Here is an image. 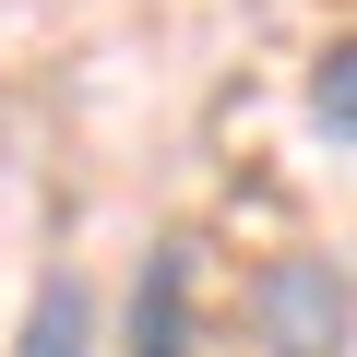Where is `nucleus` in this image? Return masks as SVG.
I'll return each instance as SVG.
<instances>
[{"label": "nucleus", "instance_id": "7ed1b4c3", "mask_svg": "<svg viewBox=\"0 0 357 357\" xmlns=\"http://www.w3.org/2000/svg\"><path fill=\"white\" fill-rule=\"evenodd\" d=\"M13 357H96V298H84V274H48V286H36Z\"/></svg>", "mask_w": 357, "mask_h": 357}, {"label": "nucleus", "instance_id": "20e7f679", "mask_svg": "<svg viewBox=\"0 0 357 357\" xmlns=\"http://www.w3.org/2000/svg\"><path fill=\"white\" fill-rule=\"evenodd\" d=\"M310 119H321L333 143H357V36H333V48L310 60Z\"/></svg>", "mask_w": 357, "mask_h": 357}, {"label": "nucleus", "instance_id": "f03ea898", "mask_svg": "<svg viewBox=\"0 0 357 357\" xmlns=\"http://www.w3.org/2000/svg\"><path fill=\"white\" fill-rule=\"evenodd\" d=\"M131 357H191V250H143V286H131Z\"/></svg>", "mask_w": 357, "mask_h": 357}, {"label": "nucleus", "instance_id": "f257e3e1", "mask_svg": "<svg viewBox=\"0 0 357 357\" xmlns=\"http://www.w3.org/2000/svg\"><path fill=\"white\" fill-rule=\"evenodd\" d=\"M250 333H262V357H345V345H357V286H345V262H333V250L262 262Z\"/></svg>", "mask_w": 357, "mask_h": 357}]
</instances>
